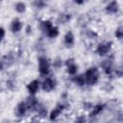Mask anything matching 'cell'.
Here are the masks:
<instances>
[{
    "label": "cell",
    "mask_w": 123,
    "mask_h": 123,
    "mask_svg": "<svg viewBox=\"0 0 123 123\" xmlns=\"http://www.w3.org/2000/svg\"><path fill=\"white\" fill-rule=\"evenodd\" d=\"M39 88V82L37 80H33L27 85V89L30 94H36Z\"/></svg>",
    "instance_id": "cell-7"
},
{
    "label": "cell",
    "mask_w": 123,
    "mask_h": 123,
    "mask_svg": "<svg viewBox=\"0 0 123 123\" xmlns=\"http://www.w3.org/2000/svg\"><path fill=\"white\" fill-rule=\"evenodd\" d=\"M64 108H63V105H58L54 110H52V111L50 112V114H49V117H50V120H55V119H57V117L61 114V112L62 111V110H63Z\"/></svg>",
    "instance_id": "cell-12"
},
{
    "label": "cell",
    "mask_w": 123,
    "mask_h": 123,
    "mask_svg": "<svg viewBox=\"0 0 123 123\" xmlns=\"http://www.w3.org/2000/svg\"><path fill=\"white\" fill-rule=\"evenodd\" d=\"M103 110H104V105H102V104H98V105H96V106H94V107L92 108V111H90L89 116H90V117L96 116V115H98Z\"/></svg>",
    "instance_id": "cell-13"
},
{
    "label": "cell",
    "mask_w": 123,
    "mask_h": 123,
    "mask_svg": "<svg viewBox=\"0 0 123 123\" xmlns=\"http://www.w3.org/2000/svg\"><path fill=\"white\" fill-rule=\"evenodd\" d=\"M114 36L117 39L123 40V26H119L116 28V30L114 32Z\"/></svg>",
    "instance_id": "cell-20"
},
{
    "label": "cell",
    "mask_w": 123,
    "mask_h": 123,
    "mask_svg": "<svg viewBox=\"0 0 123 123\" xmlns=\"http://www.w3.org/2000/svg\"><path fill=\"white\" fill-rule=\"evenodd\" d=\"M27 106H26V103L25 102H19L16 107H15V110H14V113L16 116L18 117H21L23 116L25 113H26V111H27Z\"/></svg>",
    "instance_id": "cell-5"
},
{
    "label": "cell",
    "mask_w": 123,
    "mask_h": 123,
    "mask_svg": "<svg viewBox=\"0 0 123 123\" xmlns=\"http://www.w3.org/2000/svg\"><path fill=\"white\" fill-rule=\"evenodd\" d=\"M66 67H67V73L70 74V75H75L77 73V71H78V66H77V64L75 62L66 65Z\"/></svg>",
    "instance_id": "cell-17"
},
{
    "label": "cell",
    "mask_w": 123,
    "mask_h": 123,
    "mask_svg": "<svg viewBox=\"0 0 123 123\" xmlns=\"http://www.w3.org/2000/svg\"><path fill=\"white\" fill-rule=\"evenodd\" d=\"M111 66H112V60L111 59H106L101 62V67L104 69V71L107 74L111 73Z\"/></svg>",
    "instance_id": "cell-11"
},
{
    "label": "cell",
    "mask_w": 123,
    "mask_h": 123,
    "mask_svg": "<svg viewBox=\"0 0 123 123\" xmlns=\"http://www.w3.org/2000/svg\"><path fill=\"white\" fill-rule=\"evenodd\" d=\"M49 68H50V64H49L48 60L44 57H40L38 59V70L40 74L47 75L49 73Z\"/></svg>",
    "instance_id": "cell-3"
},
{
    "label": "cell",
    "mask_w": 123,
    "mask_h": 123,
    "mask_svg": "<svg viewBox=\"0 0 123 123\" xmlns=\"http://www.w3.org/2000/svg\"><path fill=\"white\" fill-rule=\"evenodd\" d=\"M84 75H85L86 81L88 85H91V86L95 85L99 81V71H98L97 67H95V66L88 68Z\"/></svg>",
    "instance_id": "cell-1"
},
{
    "label": "cell",
    "mask_w": 123,
    "mask_h": 123,
    "mask_svg": "<svg viewBox=\"0 0 123 123\" xmlns=\"http://www.w3.org/2000/svg\"><path fill=\"white\" fill-rule=\"evenodd\" d=\"M14 9H15V11H16L17 12L23 13V12L26 11V5H25V3H23V2H17V3L15 4V6H14Z\"/></svg>",
    "instance_id": "cell-19"
},
{
    "label": "cell",
    "mask_w": 123,
    "mask_h": 123,
    "mask_svg": "<svg viewBox=\"0 0 123 123\" xmlns=\"http://www.w3.org/2000/svg\"><path fill=\"white\" fill-rule=\"evenodd\" d=\"M36 110H37V113H38V115L40 117H45L47 115V110H46V108L43 107V106H41L40 104H37Z\"/></svg>",
    "instance_id": "cell-18"
},
{
    "label": "cell",
    "mask_w": 123,
    "mask_h": 123,
    "mask_svg": "<svg viewBox=\"0 0 123 123\" xmlns=\"http://www.w3.org/2000/svg\"><path fill=\"white\" fill-rule=\"evenodd\" d=\"M62 61L60 59V58H57L55 61H54V66H56V67H61L62 66Z\"/></svg>",
    "instance_id": "cell-23"
},
{
    "label": "cell",
    "mask_w": 123,
    "mask_h": 123,
    "mask_svg": "<svg viewBox=\"0 0 123 123\" xmlns=\"http://www.w3.org/2000/svg\"><path fill=\"white\" fill-rule=\"evenodd\" d=\"M22 27H23V23H22L19 19L15 18V19H13V20L12 21L11 30H12V33H18V32H20L21 29H22Z\"/></svg>",
    "instance_id": "cell-10"
},
{
    "label": "cell",
    "mask_w": 123,
    "mask_h": 123,
    "mask_svg": "<svg viewBox=\"0 0 123 123\" xmlns=\"http://www.w3.org/2000/svg\"><path fill=\"white\" fill-rule=\"evenodd\" d=\"M47 37H49L50 38H55L59 36V28L57 26H53L48 32H47Z\"/></svg>",
    "instance_id": "cell-16"
},
{
    "label": "cell",
    "mask_w": 123,
    "mask_h": 123,
    "mask_svg": "<svg viewBox=\"0 0 123 123\" xmlns=\"http://www.w3.org/2000/svg\"><path fill=\"white\" fill-rule=\"evenodd\" d=\"M55 86H56V83H55V81L52 78H46L43 81L42 85H41L42 89L44 91H46V92H49V91L53 90L55 88Z\"/></svg>",
    "instance_id": "cell-4"
},
{
    "label": "cell",
    "mask_w": 123,
    "mask_h": 123,
    "mask_svg": "<svg viewBox=\"0 0 123 123\" xmlns=\"http://www.w3.org/2000/svg\"><path fill=\"white\" fill-rule=\"evenodd\" d=\"M4 37H5V29L2 27V28H1V39L3 40Z\"/></svg>",
    "instance_id": "cell-25"
},
{
    "label": "cell",
    "mask_w": 123,
    "mask_h": 123,
    "mask_svg": "<svg viewBox=\"0 0 123 123\" xmlns=\"http://www.w3.org/2000/svg\"><path fill=\"white\" fill-rule=\"evenodd\" d=\"M63 42H64V45L68 48L72 47L74 45V35L71 31H68L65 34V36L63 37Z\"/></svg>",
    "instance_id": "cell-8"
},
{
    "label": "cell",
    "mask_w": 123,
    "mask_h": 123,
    "mask_svg": "<svg viewBox=\"0 0 123 123\" xmlns=\"http://www.w3.org/2000/svg\"><path fill=\"white\" fill-rule=\"evenodd\" d=\"M69 19H70V14H62V15H61L60 18H59V20L62 21V23H64V22H66V21L69 20Z\"/></svg>",
    "instance_id": "cell-22"
},
{
    "label": "cell",
    "mask_w": 123,
    "mask_h": 123,
    "mask_svg": "<svg viewBox=\"0 0 123 123\" xmlns=\"http://www.w3.org/2000/svg\"><path fill=\"white\" fill-rule=\"evenodd\" d=\"M52 27H53L52 22L49 21V20H44V21H42L41 24H40V29H41V31H42L43 33H45V34H47V32H48Z\"/></svg>",
    "instance_id": "cell-14"
},
{
    "label": "cell",
    "mask_w": 123,
    "mask_h": 123,
    "mask_svg": "<svg viewBox=\"0 0 123 123\" xmlns=\"http://www.w3.org/2000/svg\"><path fill=\"white\" fill-rule=\"evenodd\" d=\"M84 1H85V0H74V2H75L76 4H79V5L83 4V3H84Z\"/></svg>",
    "instance_id": "cell-26"
},
{
    "label": "cell",
    "mask_w": 123,
    "mask_h": 123,
    "mask_svg": "<svg viewBox=\"0 0 123 123\" xmlns=\"http://www.w3.org/2000/svg\"><path fill=\"white\" fill-rule=\"evenodd\" d=\"M47 5V0H34V6L37 9H42Z\"/></svg>",
    "instance_id": "cell-21"
},
{
    "label": "cell",
    "mask_w": 123,
    "mask_h": 123,
    "mask_svg": "<svg viewBox=\"0 0 123 123\" xmlns=\"http://www.w3.org/2000/svg\"><path fill=\"white\" fill-rule=\"evenodd\" d=\"M73 62H75V61H74V59H72V58H70V59H67V60L65 61V65H68V64H71V63H73Z\"/></svg>",
    "instance_id": "cell-24"
},
{
    "label": "cell",
    "mask_w": 123,
    "mask_h": 123,
    "mask_svg": "<svg viewBox=\"0 0 123 123\" xmlns=\"http://www.w3.org/2000/svg\"><path fill=\"white\" fill-rule=\"evenodd\" d=\"M112 46V42L111 41H107V42H102L97 46L96 52L99 56H105L108 53H110L111 49Z\"/></svg>",
    "instance_id": "cell-2"
},
{
    "label": "cell",
    "mask_w": 123,
    "mask_h": 123,
    "mask_svg": "<svg viewBox=\"0 0 123 123\" xmlns=\"http://www.w3.org/2000/svg\"><path fill=\"white\" fill-rule=\"evenodd\" d=\"M73 82H74L76 85H78L79 86H83L86 83V78H85V75H78V76H75V77L73 78Z\"/></svg>",
    "instance_id": "cell-15"
},
{
    "label": "cell",
    "mask_w": 123,
    "mask_h": 123,
    "mask_svg": "<svg viewBox=\"0 0 123 123\" xmlns=\"http://www.w3.org/2000/svg\"><path fill=\"white\" fill-rule=\"evenodd\" d=\"M118 10H119V5H118L116 0H112L111 2H110L106 6V12L108 13H111V14L116 13L118 12Z\"/></svg>",
    "instance_id": "cell-6"
},
{
    "label": "cell",
    "mask_w": 123,
    "mask_h": 123,
    "mask_svg": "<svg viewBox=\"0 0 123 123\" xmlns=\"http://www.w3.org/2000/svg\"><path fill=\"white\" fill-rule=\"evenodd\" d=\"M26 106H27V109H29V110H35L36 108H37V98L34 96V94H30V96L27 98V100H26Z\"/></svg>",
    "instance_id": "cell-9"
}]
</instances>
